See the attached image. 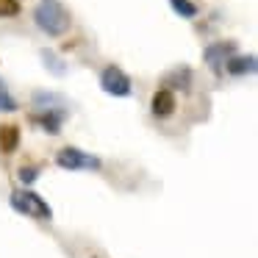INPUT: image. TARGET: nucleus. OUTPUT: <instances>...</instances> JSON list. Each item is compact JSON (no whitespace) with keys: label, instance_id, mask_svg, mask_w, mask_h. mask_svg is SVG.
<instances>
[{"label":"nucleus","instance_id":"nucleus-3","mask_svg":"<svg viewBox=\"0 0 258 258\" xmlns=\"http://www.w3.org/2000/svg\"><path fill=\"white\" fill-rule=\"evenodd\" d=\"M56 167L61 169H70V172H86V169H100L103 161L97 156H92V153L81 150V147H61V150L56 153Z\"/></svg>","mask_w":258,"mask_h":258},{"label":"nucleus","instance_id":"nucleus-1","mask_svg":"<svg viewBox=\"0 0 258 258\" xmlns=\"http://www.w3.org/2000/svg\"><path fill=\"white\" fill-rule=\"evenodd\" d=\"M34 23L47 36H64L70 31V14L58 0H42L34 9Z\"/></svg>","mask_w":258,"mask_h":258},{"label":"nucleus","instance_id":"nucleus-8","mask_svg":"<svg viewBox=\"0 0 258 258\" xmlns=\"http://www.w3.org/2000/svg\"><path fill=\"white\" fill-rule=\"evenodd\" d=\"M222 67H225V73H228V75H233V78H241V75H252V73H255L258 61H255V56H252V53H247V56H239V53H233V56H230L228 61L222 64Z\"/></svg>","mask_w":258,"mask_h":258},{"label":"nucleus","instance_id":"nucleus-5","mask_svg":"<svg viewBox=\"0 0 258 258\" xmlns=\"http://www.w3.org/2000/svg\"><path fill=\"white\" fill-rule=\"evenodd\" d=\"M175 108H178V97H175L172 89L161 86V89L153 92V97H150V114L156 119H169L175 114Z\"/></svg>","mask_w":258,"mask_h":258},{"label":"nucleus","instance_id":"nucleus-2","mask_svg":"<svg viewBox=\"0 0 258 258\" xmlns=\"http://www.w3.org/2000/svg\"><path fill=\"white\" fill-rule=\"evenodd\" d=\"M9 203H12L14 211L25 214V217H34V219H50V217H53L47 200H45V197H39L36 191H31V189H17V191H12Z\"/></svg>","mask_w":258,"mask_h":258},{"label":"nucleus","instance_id":"nucleus-13","mask_svg":"<svg viewBox=\"0 0 258 258\" xmlns=\"http://www.w3.org/2000/svg\"><path fill=\"white\" fill-rule=\"evenodd\" d=\"M39 172H42V169H39V167H34V164H28V167H20V172H17V178H20V180H23V183H25V186H28V183H34V180H36V178H39Z\"/></svg>","mask_w":258,"mask_h":258},{"label":"nucleus","instance_id":"nucleus-6","mask_svg":"<svg viewBox=\"0 0 258 258\" xmlns=\"http://www.w3.org/2000/svg\"><path fill=\"white\" fill-rule=\"evenodd\" d=\"M236 53V42L233 39H225V42H214V45L206 47L203 53V61L214 70V73H222V64L228 61L230 56Z\"/></svg>","mask_w":258,"mask_h":258},{"label":"nucleus","instance_id":"nucleus-9","mask_svg":"<svg viewBox=\"0 0 258 258\" xmlns=\"http://www.w3.org/2000/svg\"><path fill=\"white\" fill-rule=\"evenodd\" d=\"M17 147H20V128L14 122H3L0 125V153L12 156Z\"/></svg>","mask_w":258,"mask_h":258},{"label":"nucleus","instance_id":"nucleus-12","mask_svg":"<svg viewBox=\"0 0 258 258\" xmlns=\"http://www.w3.org/2000/svg\"><path fill=\"white\" fill-rule=\"evenodd\" d=\"M20 14V0H0V20L17 17Z\"/></svg>","mask_w":258,"mask_h":258},{"label":"nucleus","instance_id":"nucleus-4","mask_svg":"<svg viewBox=\"0 0 258 258\" xmlns=\"http://www.w3.org/2000/svg\"><path fill=\"white\" fill-rule=\"evenodd\" d=\"M100 89L111 97H128L131 92H134V84H131V78L117 67V64H108L100 73Z\"/></svg>","mask_w":258,"mask_h":258},{"label":"nucleus","instance_id":"nucleus-14","mask_svg":"<svg viewBox=\"0 0 258 258\" xmlns=\"http://www.w3.org/2000/svg\"><path fill=\"white\" fill-rule=\"evenodd\" d=\"M0 111H17V100H14L3 86H0Z\"/></svg>","mask_w":258,"mask_h":258},{"label":"nucleus","instance_id":"nucleus-7","mask_svg":"<svg viewBox=\"0 0 258 258\" xmlns=\"http://www.w3.org/2000/svg\"><path fill=\"white\" fill-rule=\"evenodd\" d=\"M64 119H67V111H64V108H45V111H36L34 117H31V122L39 125L45 134H58Z\"/></svg>","mask_w":258,"mask_h":258},{"label":"nucleus","instance_id":"nucleus-11","mask_svg":"<svg viewBox=\"0 0 258 258\" xmlns=\"http://www.w3.org/2000/svg\"><path fill=\"white\" fill-rule=\"evenodd\" d=\"M169 6H172V12L183 20H195L197 14H200L197 3H191V0H169Z\"/></svg>","mask_w":258,"mask_h":258},{"label":"nucleus","instance_id":"nucleus-10","mask_svg":"<svg viewBox=\"0 0 258 258\" xmlns=\"http://www.w3.org/2000/svg\"><path fill=\"white\" fill-rule=\"evenodd\" d=\"M189 84H191V70L189 67H178V70H172V73L164 75V86H167V89H172V86L189 89Z\"/></svg>","mask_w":258,"mask_h":258}]
</instances>
